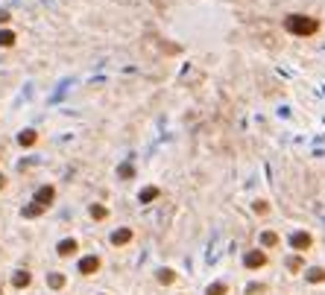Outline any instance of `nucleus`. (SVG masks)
<instances>
[{"label":"nucleus","mask_w":325,"mask_h":295,"mask_svg":"<svg viewBox=\"0 0 325 295\" xmlns=\"http://www.w3.org/2000/svg\"><path fill=\"white\" fill-rule=\"evenodd\" d=\"M284 30L293 35H314L320 30V24H317V18H305V15H290L287 21H284Z\"/></svg>","instance_id":"f257e3e1"},{"label":"nucleus","mask_w":325,"mask_h":295,"mask_svg":"<svg viewBox=\"0 0 325 295\" xmlns=\"http://www.w3.org/2000/svg\"><path fill=\"white\" fill-rule=\"evenodd\" d=\"M311 234H305V231H296V234H290V246L293 249H299V252H305V249H311Z\"/></svg>","instance_id":"f03ea898"},{"label":"nucleus","mask_w":325,"mask_h":295,"mask_svg":"<svg viewBox=\"0 0 325 295\" xmlns=\"http://www.w3.org/2000/svg\"><path fill=\"white\" fill-rule=\"evenodd\" d=\"M53 196H56V190H53L50 184H47V187H38V190H35V202H38L41 208H44V205H50V202H53Z\"/></svg>","instance_id":"7ed1b4c3"},{"label":"nucleus","mask_w":325,"mask_h":295,"mask_svg":"<svg viewBox=\"0 0 325 295\" xmlns=\"http://www.w3.org/2000/svg\"><path fill=\"white\" fill-rule=\"evenodd\" d=\"M243 263H246L249 269H258V266H264V263H267V254H264V252H246Z\"/></svg>","instance_id":"20e7f679"},{"label":"nucleus","mask_w":325,"mask_h":295,"mask_svg":"<svg viewBox=\"0 0 325 295\" xmlns=\"http://www.w3.org/2000/svg\"><path fill=\"white\" fill-rule=\"evenodd\" d=\"M97 269H100L97 257H82V260H79V272H82V275H91V272H97Z\"/></svg>","instance_id":"39448f33"},{"label":"nucleus","mask_w":325,"mask_h":295,"mask_svg":"<svg viewBox=\"0 0 325 295\" xmlns=\"http://www.w3.org/2000/svg\"><path fill=\"white\" fill-rule=\"evenodd\" d=\"M129 240H132V231L129 228H120V231H114V234H111V243H114V246H126Z\"/></svg>","instance_id":"423d86ee"},{"label":"nucleus","mask_w":325,"mask_h":295,"mask_svg":"<svg viewBox=\"0 0 325 295\" xmlns=\"http://www.w3.org/2000/svg\"><path fill=\"white\" fill-rule=\"evenodd\" d=\"M30 272H15V278H12V284L18 287V290H24V287H30Z\"/></svg>","instance_id":"0eeeda50"},{"label":"nucleus","mask_w":325,"mask_h":295,"mask_svg":"<svg viewBox=\"0 0 325 295\" xmlns=\"http://www.w3.org/2000/svg\"><path fill=\"white\" fill-rule=\"evenodd\" d=\"M73 252H76V240H62V243H59V254H62V257H70Z\"/></svg>","instance_id":"6e6552de"},{"label":"nucleus","mask_w":325,"mask_h":295,"mask_svg":"<svg viewBox=\"0 0 325 295\" xmlns=\"http://www.w3.org/2000/svg\"><path fill=\"white\" fill-rule=\"evenodd\" d=\"M35 137H38V134H35L33 129H24L21 134H18V143H21V146H33V143H35Z\"/></svg>","instance_id":"1a4fd4ad"},{"label":"nucleus","mask_w":325,"mask_h":295,"mask_svg":"<svg viewBox=\"0 0 325 295\" xmlns=\"http://www.w3.org/2000/svg\"><path fill=\"white\" fill-rule=\"evenodd\" d=\"M308 281H311V284H323L325 281V269H320V266L308 269Z\"/></svg>","instance_id":"9d476101"},{"label":"nucleus","mask_w":325,"mask_h":295,"mask_svg":"<svg viewBox=\"0 0 325 295\" xmlns=\"http://www.w3.org/2000/svg\"><path fill=\"white\" fill-rule=\"evenodd\" d=\"M41 213H44V208H41L38 202H33V205L24 208V216H27V219H35V216H41Z\"/></svg>","instance_id":"9b49d317"},{"label":"nucleus","mask_w":325,"mask_h":295,"mask_svg":"<svg viewBox=\"0 0 325 295\" xmlns=\"http://www.w3.org/2000/svg\"><path fill=\"white\" fill-rule=\"evenodd\" d=\"M47 284H50L53 290H62V287H65V275H59V272H53V275H47Z\"/></svg>","instance_id":"f8f14e48"},{"label":"nucleus","mask_w":325,"mask_h":295,"mask_svg":"<svg viewBox=\"0 0 325 295\" xmlns=\"http://www.w3.org/2000/svg\"><path fill=\"white\" fill-rule=\"evenodd\" d=\"M153 199H159V187H144V190H141V202H144V205L153 202Z\"/></svg>","instance_id":"ddd939ff"},{"label":"nucleus","mask_w":325,"mask_h":295,"mask_svg":"<svg viewBox=\"0 0 325 295\" xmlns=\"http://www.w3.org/2000/svg\"><path fill=\"white\" fill-rule=\"evenodd\" d=\"M159 281H162V284H173V281H176V272H173V269H162V272H159Z\"/></svg>","instance_id":"4468645a"},{"label":"nucleus","mask_w":325,"mask_h":295,"mask_svg":"<svg viewBox=\"0 0 325 295\" xmlns=\"http://www.w3.org/2000/svg\"><path fill=\"white\" fill-rule=\"evenodd\" d=\"M12 44H15V33L3 30V33H0V47H12Z\"/></svg>","instance_id":"2eb2a0df"},{"label":"nucleus","mask_w":325,"mask_h":295,"mask_svg":"<svg viewBox=\"0 0 325 295\" xmlns=\"http://www.w3.org/2000/svg\"><path fill=\"white\" fill-rule=\"evenodd\" d=\"M261 243H264V246H275V243H278V234H272V231H264V234H261Z\"/></svg>","instance_id":"dca6fc26"},{"label":"nucleus","mask_w":325,"mask_h":295,"mask_svg":"<svg viewBox=\"0 0 325 295\" xmlns=\"http://www.w3.org/2000/svg\"><path fill=\"white\" fill-rule=\"evenodd\" d=\"M91 216H94V219H106V216H108V211H106L103 205H91Z\"/></svg>","instance_id":"f3484780"},{"label":"nucleus","mask_w":325,"mask_h":295,"mask_svg":"<svg viewBox=\"0 0 325 295\" xmlns=\"http://www.w3.org/2000/svg\"><path fill=\"white\" fill-rule=\"evenodd\" d=\"M117 175H120V178H132V175H135V169H132V164H120V169H117Z\"/></svg>","instance_id":"a211bd4d"},{"label":"nucleus","mask_w":325,"mask_h":295,"mask_svg":"<svg viewBox=\"0 0 325 295\" xmlns=\"http://www.w3.org/2000/svg\"><path fill=\"white\" fill-rule=\"evenodd\" d=\"M208 295H226V284H211V287H208Z\"/></svg>","instance_id":"6ab92c4d"},{"label":"nucleus","mask_w":325,"mask_h":295,"mask_svg":"<svg viewBox=\"0 0 325 295\" xmlns=\"http://www.w3.org/2000/svg\"><path fill=\"white\" fill-rule=\"evenodd\" d=\"M261 290H264V287H261V284H249V287H246V293H249V295L261 293Z\"/></svg>","instance_id":"aec40b11"},{"label":"nucleus","mask_w":325,"mask_h":295,"mask_svg":"<svg viewBox=\"0 0 325 295\" xmlns=\"http://www.w3.org/2000/svg\"><path fill=\"white\" fill-rule=\"evenodd\" d=\"M9 21H12V15L6 9H0V24H9Z\"/></svg>","instance_id":"412c9836"},{"label":"nucleus","mask_w":325,"mask_h":295,"mask_svg":"<svg viewBox=\"0 0 325 295\" xmlns=\"http://www.w3.org/2000/svg\"><path fill=\"white\" fill-rule=\"evenodd\" d=\"M255 213H267V202H255Z\"/></svg>","instance_id":"4be33fe9"},{"label":"nucleus","mask_w":325,"mask_h":295,"mask_svg":"<svg viewBox=\"0 0 325 295\" xmlns=\"http://www.w3.org/2000/svg\"><path fill=\"white\" fill-rule=\"evenodd\" d=\"M287 266H290V269H299V266H302V260H299V257H290V260H287Z\"/></svg>","instance_id":"5701e85b"},{"label":"nucleus","mask_w":325,"mask_h":295,"mask_svg":"<svg viewBox=\"0 0 325 295\" xmlns=\"http://www.w3.org/2000/svg\"><path fill=\"white\" fill-rule=\"evenodd\" d=\"M3 184H6V178H3V175H0V187H3Z\"/></svg>","instance_id":"b1692460"}]
</instances>
